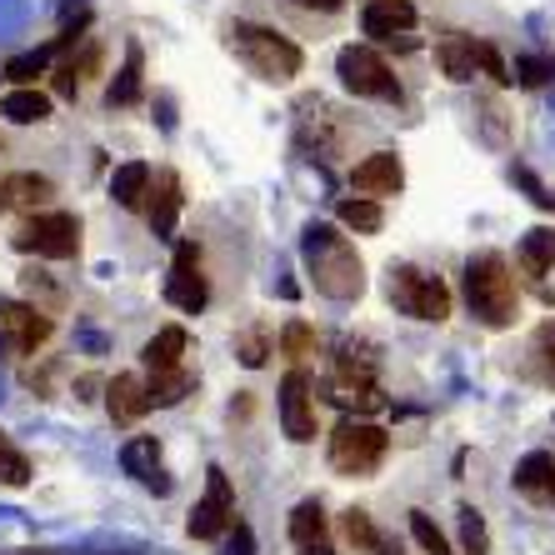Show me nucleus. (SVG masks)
Listing matches in <instances>:
<instances>
[{
  "mask_svg": "<svg viewBox=\"0 0 555 555\" xmlns=\"http://www.w3.org/2000/svg\"><path fill=\"white\" fill-rule=\"evenodd\" d=\"M21 555H51V551H21Z\"/></svg>",
  "mask_w": 555,
  "mask_h": 555,
  "instance_id": "nucleus-43",
  "label": "nucleus"
},
{
  "mask_svg": "<svg viewBox=\"0 0 555 555\" xmlns=\"http://www.w3.org/2000/svg\"><path fill=\"white\" fill-rule=\"evenodd\" d=\"M336 216H340V225H350V231H361V235H375L380 225H386V210H380V201H371V195H350V201H340Z\"/></svg>",
  "mask_w": 555,
  "mask_h": 555,
  "instance_id": "nucleus-26",
  "label": "nucleus"
},
{
  "mask_svg": "<svg viewBox=\"0 0 555 555\" xmlns=\"http://www.w3.org/2000/svg\"><path fill=\"white\" fill-rule=\"evenodd\" d=\"M350 185L361 195H401V185H405V166H401V155L396 151H375V155H365L361 166L350 170Z\"/></svg>",
  "mask_w": 555,
  "mask_h": 555,
  "instance_id": "nucleus-12",
  "label": "nucleus"
},
{
  "mask_svg": "<svg viewBox=\"0 0 555 555\" xmlns=\"http://www.w3.org/2000/svg\"><path fill=\"white\" fill-rule=\"evenodd\" d=\"M476 65L495 80V86H511V65L501 61V51H495L491 40H476Z\"/></svg>",
  "mask_w": 555,
  "mask_h": 555,
  "instance_id": "nucleus-34",
  "label": "nucleus"
},
{
  "mask_svg": "<svg viewBox=\"0 0 555 555\" xmlns=\"http://www.w3.org/2000/svg\"><path fill=\"white\" fill-rule=\"evenodd\" d=\"M361 26H365V36H375V40H401V46H411L405 30L415 26V5L411 0H371L361 15Z\"/></svg>",
  "mask_w": 555,
  "mask_h": 555,
  "instance_id": "nucleus-14",
  "label": "nucleus"
},
{
  "mask_svg": "<svg viewBox=\"0 0 555 555\" xmlns=\"http://www.w3.org/2000/svg\"><path fill=\"white\" fill-rule=\"evenodd\" d=\"M281 350L285 356H310V350H315V331H310L306 321H291L281 331Z\"/></svg>",
  "mask_w": 555,
  "mask_h": 555,
  "instance_id": "nucleus-35",
  "label": "nucleus"
},
{
  "mask_svg": "<svg viewBox=\"0 0 555 555\" xmlns=\"http://www.w3.org/2000/svg\"><path fill=\"white\" fill-rule=\"evenodd\" d=\"M291 5H300V11H340V5H346V0H291Z\"/></svg>",
  "mask_w": 555,
  "mask_h": 555,
  "instance_id": "nucleus-40",
  "label": "nucleus"
},
{
  "mask_svg": "<svg viewBox=\"0 0 555 555\" xmlns=\"http://www.w3.org/2000/svg\"><path fill=\"white\" fill-rule=\"evenodd\" d=\"M390 300H396L405 315L430 321V325H440L451 315V291H446V281H440V275H421L415 266H396V271H390Z\"/></svg>",
  "mask_w": 555,
  "mask_h": 555,
  "instance_id": "nucleus-7",
  "label": "nucleus"
},
{
  "mask_svg": "<svg viewBox=\"0 0 555 555\" xmlns=\"http://www.w3.org/2000/svg\"><path fill=\"white\" fill-rule=\"evenodd\" d=\"M300 256H306V271L315 281V291L331 300H356L365 291V266L356 256L346 235L336 225H306V241H300Z\"/></svg>",
  "mask_w": 555,
  "mask_h": 555,
  "instance_id": "nucleus-1",
  "label": "nucleus"
},
{
  "mask_svg": "<svg viewBox=\"0 0 555 555\" xmlns=\"http://www.w3.org/2000/svg\"><path fill=\"white\" fill-rule=\"evenodd\" d=\"M0 331H5V346L15 356H36L51 340V315L30 300H0Z\"/></svg>",
  "mask_w": 555,
  "mask_h": 555,
  "instance_id": "nucleus-10",
  "label": "nucleus"
},
{
  "mask_svg": "<svg viewBox=\"0 0 555 555\" xmlns=\"http://www.w3.org/2000/svg\"><path fill=\"white\" fill-rule=\"evenodd\" d=\"M436 61H440V70H446V80H455V86L476 80V40L470 36H440Z\"/></svg>",
  "mask_w": 555,
  "mask_h": 555,
  "instance_id": "nucleus-21",
  "label": "nucleus"
},
{
  "mask_svg": "<svg viewBox=\"0 0 555 555\" xmlns=\"http://www.w3.org/2000/svg\"><path fill=\"white\" fill-rule=\"evenodd\" d=\"M511 80H516L520 91H541V86H551L555 80V55H520V61L511 65Z\"/></svg>",
  "mask_w": 555,
  "mask_h": 555,
  "instance_id": "nucleus-28",
  "label": "nucleus"
},
{
  "mask_svg": "<svg viewBox=\"0 0 555 555\" xmlns=\"http://www.w3.org/2000/svg\"><path fill=\"white\" fill-rule=\"evenodd\" d=\"M336 76L350 95H365V101H401V80L390 76V65L371 51V46H346L336 55Z\"/></svg>",
  "mask_w": 555,
  "mask_h": 555,
  "instance_id": "nucleus-6",
  "label": "nucleus"
},
{
  "mask_svg": "<svg viewBox=\"0 0 555 555\" xmlns=\"http://www.w3.org/2000/svg\"><path fill=\"white\" fill-rule=\"evenodd\" d=\"M281 426L296 446L315 440V401H310V375L306 371H285V380H281Z\"/></svg>",
  "mask_w": 555,
  "mask_h": 555,
  "instance_id": "nucleus-11",
  "label": "nucleus"
},
{
  "mask_svg": "<svg viewBox=\"0 0 555 555\" xmlns=\"http://www.w3.org/2000/svg\"><path fill=\"white\" fill-rule=\"evenodd\" d=\"M105 411L116 426H135L145 411H151V390H145L141 375H116L111 386H105Z\"/></svg>",
  "mask_w": 555,
  "mask_h": 555,
  "instance_id": "nucleus-17",
  "label": "nucleus"
},
{
  "mask_svg": "<svg viewBox=\"0 0 555 555\" xmlns=\"http://www.w3.org/2000/svg\"><path fill=\"white\" fill-rule=\"evenodd\" d=\"M51 46L46 51H26V55H11L5 61V76L15 80V86H36V76H46V65H51Z\"/></svg>",
  "mask_w": 555,
  "mask_h": 555,
  "instance_id": "nucleus-32",
  "label": "nucleus"
},
{
  "mask_svg": "<svg viewBox=\"0 0 555 555\" xmlns=\"http://www.w3.org/2000/svg\"><path fill=\"white\" fill-rule=\"evenodd\" d=\"M141 70H145L141 46L130 40V46H126V65H120V76L111 80V95H105V101H111V105H135V101H141Z\"/></svg>",
  "mask_w": 555,
  "mask_h": 555,
  "instance_id": "nucleus-25",
  "label": "nucleus"
},
{
  "mask_svg": "<svg viewBox=\"0 0 555 555\" xmlns=\"http://www.w3.org/2000/svg\"><path fill=\"white\" fill-rule=\"evenodd\" d=\"M480 120H486V141L491 145H505V116L495 101H480Z\"/></svg>",
  "mask_w": 555,
  "mask_h": 555,
  "instance_id": "nucleus-37",
  "label": "nucleus"
},
{
  "mask_svg": "<svg viewBox=\"0 0 555 555\" xmlns=\"http://www.w3.org/2000/svg\"><path fill=\"white\" fill-rule=\"evenodd\" d=\"M231 51L241 55L260 80H271V86L296 80L300 65H306V55H300L296 40L281 36V30H271V26H256V21H235L231 26Z\"/></svg>",
  "mask_w": 555,
  "mask_h": 555,
  "instance_id": "nucleus-3",
  "label": "nucleus"
},
{
  "mask_svg": "<svg viewBox=\"0 0 555 555\" xmlns=\"http://www.w3.org/2000/svg\"><path fill=\"white\" fill-rule=\"evenodd\" d=\"M0 116L15 120V126H40V120L51 116V95L36 91V86H21V91H11L0 101Z\"/></svg>",
  "mask_w": 555,
  "mask_h": 555,
  "instance_id": "nucleus-24",
  "label": "nucleus"
},
{
  "mask_svg": "<svg viewBox=\"0 0 555 555\" xmlns=\"http://www.w3.org/2000/svg\"><path fill=\"white\" fill-rule=\"evenodd\" d=\"M235 356H241V365H266V356H271V340H266V331H246L241 336V346H235Z\"/></svg>",
  "mask_w": 555,
  "mask_h": 555,
  "instance_id": "nucleus-36",
  "label": "nucleus"
},
{
  "mask_svg": "<svg viewBox=\"0 0 555 555\" xmlns=\"http://www.w3.org/2000/svg\"><path fill=\"white\" fill-rule=\"evenodd\" d=\"M411 535H415V545H421L426 555H455L451 541H446V530H440L426 511H411Z\"/></svg>",
  "mask_w": 555,
  "mask_h": 555,
  "instance_id": "nucleus-31",
  "label": "nucleus"
},
{
  "mask_svg": "<svg viewBox=\"0 0 555 555\" xmlns=\"http://www.w3.org/2000/svg\"><path fill=\"white\" fill-rule=\"evenodd\" d=\"M375 555H401V551H396V545H390V541H380V551H375Z\"/></svg>",
  "mask_w": 555,
  "mask_h": 555,
  "instance_id": "nucleus-42",
  "label": "nucleus"
},
{
  "mask_svg": "<svg viewBox=\"0 0 555 555\" xmlns=\"http://www.w3.org/2000/svg\"><path fill=\"white\" fill-rule=\"evenodd\" d=\"M181 356H185V331H181V325L155 331V336L145 340V350H141V361L151 365L155 375H160V371H181Z\"/></svg>",
  "mask_w": 555,
  "mask_h": 555,
  "instance_id": "nucleus-22",
  "label": "nucleus"
},
{
  "mask_svg": "<svg viewBox=\"0 0 555 555\" xmlns=\"http://www.w3.org/2000/svg\"><path fill=\"white\" fill-rule=\"evenodd\" d=\"M516 260H520V271H526V275L555 271V231H551V225H535V231L520 235Z\"/></svg>",
  "mask_w": 555,
  "mask_h": 555,
  "instance_id": "nucleus-23",
  "label": "nucleus"
},
{
  "mask_svg": "<svg viewBox=\"0 0 555 555\" xmlns=\"http://www.w3.org/2000/svg\"><path fill=\"white\" fill-rule=\"evenodd\" d=\"M340 530H346V541L356 545V551H365V555H375V551H380V541H386V535L371 526V516H365V511H346V516H340Z\"/></svg>",
  "mask_w": 555,
  "mask_h": 555,
  "instance_id": "nucleus-30",
  "label": "nucleus"
},
{
  "mask_svg": "<svg viewBox=\"0 0 555 555\" xmlns=\"http://www.w3.org/2000/svg\"><path fill=\"white\" fill-rule=\"evenodd\" d=\"M151 181H155V170L145 166V160H126V166L111 176V201L126 210H141L145 195H151Z\"/></svg>",
  "mask_w": 555,
  "mask_h": 555,
  "instance_id": "nucleus-20",
  "label": "nucleus"
},
{
  "mask_svg": "<svg viewBox=\"0 0 555 555\" xmlns=\"http://www.w3.org/2000/svg\"><path fill=\"white\" fill-rule=\"evenodd\" d=\"M235 526V491H231V476L220 470V465H210L206 470V495L195 501L191 520H185V530H191L195 541H216V535H225V530Z\"/></svg>",
  "mask_w": 555,
  "mask_h": 555,
  "instance_id": "nucleus-8",
  "label": "nucleus"
},
{
  "mask_svg": "<svg viewBox=\"0 0 555 555\" xmlns=\"http://www.w3.org/2000/svg\"><path fill=\"white\" fill-rule=\"evenodd\" d=\"M26 480H30V461H26V451H15L11 436L0 430V486H26Z\"/></svg>",
  "mask_w": 555,
  "mask_h": 555,
  "instance_id": "nucleus-33",
  "label": "nucleus"
},
{
  "mask_svg": "<svg viewBox=\"0 0 555 555\" xmlns=\"http://www.w3.org/2000/svg\"><path fill=\"white\" fill-rule=\"evenodd\" d=\"M291 545H296V555H336V541H331L321 501H300L296 511H291Z\"/></svg>",
  "mask_w": 555,
  "mask_h": 555,
  "instance_id": "nucleus-13",
  "label": "nucleus"
},
{
  "mask_svg": "<svg viewBox=\"0 0 555 555\" xmlns=\"http://www.w3.org/2000/svg\"><path fill=\"white\" fill-rule=\"evenodd\" d=\"M15 250L40 260H70L80 250V220L70 210H36L15 231Z\"/></svg>",
  "mask_w": 555,
  "mask_h": 555,
  "instance_id": "nucleus-4",
  "label": "nucleus"
},
{
  "mask_svg": "<svg viewBox=\"0 0 555 555\" xmlns=\"http://www.w3.org/2000/svg\"><path fill=\"white\" fill-rule=\"evenodd\" d=\"M516 491L541 511H555V455L551 451H530L516 465Z\"/></svg>",
  "mask_w": 555,
  "mask_h": 555,
  "instance_id": "nucleus-15",
  "label": "nucleus"
},
{
  "mask_svg": "<svg viewBox=\"0 0 555 555\" xmlns=\"http://www.w3.org/2000/svg\"><path fill=\"white\" fill-rule=\"evenodd\" d=\"M145 210H151V231L160 235V241H170V235H176V220H181V176H176V170H160L151 181Z\"/></svg>",
  "mask_w": 555,
  "mask_h": 555,
  "instance_id": "nucleus-16",
  "label": "nucleus"
},
{
  "mask_svg": "<svg viewBox=\"0 0 555 555\" xmlns=\"http://www.w3.org/2000/svg\"><path fill=\"white\" fill-rule=\"evenodd\" d=\"M390 451V436L371 421H340L331 430V465H336L340 476H371L375 465L386 461Z\"/></svg>",
  "mask_w": 555,
  "mask_h": 555,
  "instance_id": "nucleus-5",
  "label": "nucleus"
},
{
  "mask_svg": "<svg viewBox=\"0 0 555 555\" xmlns=\"http://www.w3.org/2000/svg\"><path fill=\"white\" fill-rule=\"evenodd\" d=\"M51 195H55L51 176H30V170H21V176H5V181H0V210L21 206V210H30V216H36Z\"/></svg>",
  "mask_w": 555,
  "mask_h": 555,
  "instance_id": "nucleus-19",
  "label": "nucleus"
},
{
  "mask_svg": "<svg viewBox=\"0 0 555 555\" xmlns=\"http://www.w3.org/2000/svg\"><path fill=\"white\" fill-rule=\"evenodd\" d=\"M225 555H256V535H250L246 520H235L231 535H225Z\"/></svg>",
  "mask_w": 555,
  "mask_h": 555,
  "instance_id": "nucleus-38",
  "label": "nucleus"
},
{
  "mask_svg": "<svg viewBox=\"0 0 555 555\" xmlns=\"http://www.w3.org/2000/svg\"><path fill=\"white\" fill-rule=\"evenodd\" d=\"M455 520H461V555H491V535H486V520L476 505H461Z\"/></svg>",
  "mask_w": 555,
  "mask_h": 555,
  "instance_id": "nucleus-29",
  "label": "nucleus"
},
{
  "mask_svg": "<svg viewBox=\"0 0 555 555\" xmlns=\"http://www.w3.org/2000/svg\"><path fill=\"white\" fill-rule=\"evenodd\" d=\"M541 350H545V361L555 365V321H551V325H541Z\"/></svg>",
  "mask_w": 555,
  "mask_h": 555,
  "instance_id": "nucleus-41",
  "label": "nucleus"
},
{
  "mask_svg": "<svg viewBox=\"0 0 555 555\" xmlns=\"http://www.w3.org/2000/svg\"><path fill=\"white\" fill-rule=\"evenodd\" d=\"M120 465H126L135 480H145L151 491H160L166 495L170 491V480L160 476V446H155V436H135V440H126V451H120Z\"/></svg>",
  "mask_w": 555,
  "mask_h": 555,
  "instance_id": "nucleus-18",
  "label": "nucleus"
},
{
  "mask_svg": "<svg viewBox=\"0 0 555 555\" xmlns=\"http://www.w3.org/2000/svg\"><path fill=\"white\" fill-rule=\"evenodd\" d=\"M465 306L491 331H505V325L516 321V310H520L516 275H511L501 250H480V256L465 260Z\"/></svg>",
  "mask_w": 555,
  "mask_h": 555,
  "instance_id": "nucleus-2",
  "label": "nucleus"
},
{
  "mask_svg": "<svg viewBox=\"0 0 555 555\" xmlns=\"http://www.w3.org/2000/svg\"><path fill=\"white\" fill-rule=\"evenodd\" d=\"M145 390H151V405H181L195 390V375L191 371H160L145 380Z\"/></svg>",
  "mask_w": 555,
  "mask_h": 555,
  "instance_id": "nucleus-27",
  "label": "nucleus"
},
{
  "mask_svg": "<svg viewBox=\"0 0 555 555\" xmlns=\"http://www.w3.org/2000/svg\"><path fill=\"white\" fill-rule=\"evenodd\" d=\"M166 300L185 315H201L210 300V285L201 275V246L195 241H181L176 246V266H170V281H166Z\"/></svg>",
  "mask_w": 555,
  "mask_h": 555,
  "instance_id": "nucleus-9",
  "label": "nucleus"
},
{
  "mask_svg": "<svg viewBox=\"0 0 555 555\" xmlns=\"http://www.w3.org/2000/svg\"><path fill=\"white\" fill-rule=\"evenodd\" d=\"M55 95H65V101H76V95H80V80L70 76V65H61V70H55Z\"/></svg>",
  "mask_w": 555,
  "mask_h": 555,
  "instance_id": "nucleus-39",
  "label": "nucleus"
}]
</instances>
